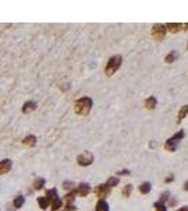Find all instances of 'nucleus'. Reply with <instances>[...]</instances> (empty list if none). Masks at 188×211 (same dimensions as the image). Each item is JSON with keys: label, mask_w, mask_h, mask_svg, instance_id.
I'll return each instance as SVG.
<instances>
[{"label": "nucleus", "mask_w": 188, "mask_h": 211, "mask_svg": "<svg viewBox=\"0 0 188 211\" xmlns=\"http://www.w3.org/2000/svg\"><path fill=\"white\" fill-rule=\"evenodd\" d=\"M38 204L42 210H45L48 207V204H49V200H48L47 197H38Z\"/></svg>", "instance_id": "12"}, {"label": "nucleus", "mask_w": 188, "mask_h": 211, "mask_svg": "<svg viewBox=\"0 0 188 211\" xmlns=\"http://www.w3.org/2000/svg\"><path fill=\"white\" fill-rule=\"evenodd\" d=\"M61 205H62V201L59 200V198H56L52 201V210H58V208H61Z\"/></svg>", "instance_id": "19"}, {"label": "nucleus", "mask_w": 188, "mask_h": 211, "mask_svg": "<svg viewBox=\"0 0 188 211\" xmlns=\"http://www.w3.org/2000/svg\"><path fill=\"white\" fill-rule=\"evenodd\" d=\"M167 27H171V28H170V30H171V31H178V30H180V28H178V27H181L180 24H169L167 25Z\"/></svg>", "instance_id": "25"}, {"label": "nucleus", "mask_w": 188, "mask_h": 211, "mask_svg": "<svg viewBox=\"0 0 188 211\" xmlns=\"http://www.w3.org/2000/svg\"><path fill=\"white\" fill-rule=\"evenodd\" d=\"M155 208H156L157 211H166V207L163 203H156L155 204Z\"/></svg>", "instance_id": "23"}, {"label": "nucleus", "mask_w": 188, "mask_h": 211, "mask_svg": "<svg viewBox=\"0 0 188 211\" xmlns=\"http://www.w3.org/2000/svg\"><path fill=\"white\" fill-rule=\"evenodd\" d=\"M24 201H25V198H24L23 196H18V197H16V198H14L13 204H14V207H16V208H20V207L24 204Z\"/></svg>", "instance_id": "13"}, {"label": "nucleus", "mask_w": 188, "mask_h": 211, "mask_svg": "<svg viewBox=\"0 0 188 211\" xmlns=\"http://www.w3.org/2000/svg\"><path fill=\"white\" fill-rule=\"evenodd\" d=\"M188 113V106H185L184 108H181V111H180V114H178V121H181L184 117H185V114Z\"/></svg>", "instance_id": "18"}, {"label": "nucleus", "mask_w": 188, "mask_h": 211, "mask_svg": "<svg viewBox=\"0 0 188 211\" xmlns=\"http://www.w3.org/2000/svg\"><path fill=\"white\" fill-rule=\"evenodd\" d=\"M95 193H97V196H98V197H105V196L110 193V189H108V186H107V184H101L100 187H97V189H95Z\"/></svg>", "instance_id": "8"}, {"label": "nucleus", "mask_w": 188, "mask_h": 211, "mask_svg": "<svg viewBox=\"0 0 188 211\" xmlns=\"http://www.w3.org/2000/svg\"><path fill=\"white\" fill-rule=\"evenodd\" d=\"M47 198L48 200H52V201L58 198V191H56V189H51V190H48Z\"/></svg>", "instance_id": "11"}, {"label": "nucleus", "mask_w": 188, "mask_h": 211, "mask_svg": "<svg viewBox=\"0 0 188 211\" xmlns=\"http://www.w3.org/2000/svg\"><path fill=\"white\" fill-rule=\"evenodd\" d=\"M177 57H178V55H177V52H171L170 55H167V58H166V62H169V64H170V62H171V61H174Z\"/></svg>", "instance_id": "21"}, {"label": "nucleus", "mask_w": 188, "mask_h": 211, "mask_svg": "<svg viewBox=\"0 0 188 211\" xmlns=\"http://www.w3.org/2000/svg\"><path fill=\"white\" fill-rule=\"evenodd\" d=\"M93 155L90 154V152H83L81 155H79L77 156V162L79 165H81V166H88V165H91L93 163Z\"/></svg>", "instance_id": "3"}, {"label": "nucleus", "mask_w": 188, "mask_h": 211, "mask_svg": "<svg viewBox=\"0 0 188 211\" xmlns=\"http://www.w3.org/2000/svg\"><path fill=\"white\" fill-rule=\"evenodd\" d=\"M178 211H188V207H182V208H180Z\"/></svg>", "instance_id": "29"}, {"label": "nucleus", "mask_w": 188, "mask_h": 211, "mask_svg": "<svg viewBox=\"0 0 188 211\" xmlns=\"http://www.w3.org/2000/svg\"><path fill=\"white\" fill-rule=\"evenodd\" d=\"M182 135H184V132L181 131V132H178L177 135H174L173 138H170L169 141H167V145H166V148H167V149H170V151H174V149H175V144L178 142V139L182 138Z\"/></svg>", "instance_id": "4"}, {"label": "nucleus", "mask_w": 188, "mask_h": 211, "mask_svg": "<svg viewBox=\"0 0 188 211\" xmlns=\"http://www.w3.org/2000/svg\"><path fill=\"white\" fill-rule=\"evenodd\" d=\"M146 107L148 108H155L156 107V99L155 97H149L146 100Z\"/></svg>", "instance_id": "16"}, {"label": "nucleus", "mask_w": 188, "mask_h": 211, "mask_svg": "<svg viewBox=\"0 0 188 211\" xmlns=\"http://www.w3.org/2000/svg\"><path fill=\"white\" fill-rule=\"evenodd\" d=\"M139 190H141V193L146 194L148 191H150V183H143V184L139 187Z\"/></svg>", "instance_id": "17"}, {"label": "nucleus", "mask_w": 188, "mask_h": 211, "mask_svg": "<svg viewBox=\"0 0 188 211\" xmlns=\"http://www.w3.org/2000/svg\"><path fill=\"white\" fill-rule=\"evenodd\" d=\"M97 211H108V204L105 203L104 200H100L97 203Z\"/></svg>", "instance_id": "14"}, {"label": "nucleus", "mask_w": 188, "mask_h": 211, "mask_svg": "<svg viewBox=\"0 0 188 211\" xmlns=\"http://www.w3.org/2000/svg\"><path fill=\"white\" fill-rule=\"evenodd\" d=\"M91 104H93V101H91V99L88 97H81L77 101H76V104H75V110H76V113L77 114H87L90 111V108H91Z\"/></svg>", "instance_id": "1"}, {"label": "nucleus", "mask_w": 188, "mask_h": 211, "mask_svg": "<svg viewBox=\"0 0 188 211\" xmlns=\"http://www.w3.org/2000/svg\"><path fill=\"white\" fill-rule=\"evenodd\" d=\"M119 65H121V57H119V55H117V57H112L110 61H108V65H107V69H105L107 75H108V76H111V75H112V73H114L118 68H119Z\"/></svg>", "instance_id": "2"}, {"label": "nucleus", "mask_w": 188, "mask_h": 211, "mask_svg": "<svg viewBox=\"0 0 188 211\" xmlns=\"http://www.w3.org/2000/svg\"><path fill=\"white\" fill-rule=\"evenodd\" d=\"M77 193L81 196V197H86V196L90 193V186H88L87 183H80L77 187Z\"/></svg>", "instance_id": "7"}, {"label": "nucleus", "mask_w": 188, "mask_h": 211, "mask_svg": "<svg viewBox=\"0 0 188 211\" xmlns=\"http://www.w3.org/2000/svg\"><path fill=\"white\" fill-rule=\"evenodd\" d=\"M167 196H169V191H166L164 194H163V197H162V200H166V198H167Z\"/></svg>", "instance_id": "27"}, {"label": "nucleus", "mask_w": 188, "mask_h": 211, "mask_svg": "<svg viewBox=\"0 0 188 211\" xmlns=\"http://www.w3.org/2000/svg\"><path fill=\"white\" fill-rule=\"evenodd\" d=\"M117 184H118V179L117 177H111V179H108V182H107V186L108 187L117 186Z\"/></svg>", "instance_id": "20"}, {"label": "nucleus", "mask_w": 188, "mask_h": 211, "mask_svg": "<svg viewBox=\"0 0 188 211\" xmlns=\"http://www.w3.org/2000/svg\"><path fill=\"white\" fill-rule=\"evenodd\" d=\"M131 191H132V186H131V184H128V186L124 189V191H122V193H124V196H129V193H131Z\"/></svg>", "instance_id": "24"}, {"label": "nucleus", "mask_w": 188, "mask_h": 211, "mask_svg": "<svg viewBox=\"0 0 188 211\" xmlns=\"http://www.w3.org/2000/svg\"><path fill=\"white\" fill-rule=\"evenodd\" d=\"M35 108H37V103H34V101H27V103L23 106V113L28 114V113H31V111H34Z\"/></svg>", "instance_id": "9"}, {"label": "nucleus", "mask_w": 188, "mask_h": 211, "mask_svg": "<svg viewBox=\"0 0 188 211\" xmlns=\"http://www.w3.org/2000/svg\"><path fill=\"white\" fill-rule=\"evenodd\" d=\"M66 204H70L73 203V200H75V193H69V194H66Z\"/></svg>", "instance_id": "22"}, {"label": "nucleus", "mask_w": 188, "mask_h": 211, "mask_svg": "<svg viewBox=\"0 0 188 211\" xmlns=\"http://www.w3.org/2000/svg\"><path fill=\"white\" fill-rule=\"evenodd\" d=\"M173 179H174V177H173V176H169V177H167V179H166V182H171V180H173Z\"/></svg>", "instance_id": "28"}, {"label": "nucleus", "mask_w": 188, "mask_h": 211, "mask_svg": "<svg viewBox=\"0 0 188 211\" xmlns=\"http://www.w3.org/2000/svg\"><path fill=\"white\" fill-rule=\"evenodd\" d=\"M23 144L25 146H34L35 144H37V138H35L34 135H28V137L23 141Z\"/></svg>", "instance_id": "10"}, {"label": "nucleus", "mask_w": 188, "mask_h": 211, "mask_svg": "<svg viewBox=\"0 0 188 211\" xmlns=\"http://www.w3.org/2000/svg\"><path fill=\"white\" fill-rule=\"evenodd\" d=\"M63 187H65L66 190H68V189H72V187H73V183H70V182H65V183H63Z\"/></svg>", "instance_id": "26"}, {"label": "nucleus", "mask_w": 188, "mask_h": 211, "mask_svg": "<svg viewBox=\"0 0 188 211\" xmlns=\"http://www.w3.org/2000/svg\"><path fill=\"white\" fill-rule=\"evenodd\" d=\"M10 169H11V161L4 159V161H1V162H0V175L7 173Z\"/></svg>", "instance_id": "6"}, {"label": "nucleus", "mask_w": 188, "mask_h": 211, "mask_svg": "<svg viewBox=\"0 0 188 211\" xmlns=\"http://www.w3.org/2000/svg\"><path fill=\"white\" fill-rule=\"evenodd\" d=\"M45 184V179L39 177L37 179L35 182H34V187H35V190H39V189H42V186Z\"/></svg>", "instance_id": "15"}, {"label": "nucleus", "mask_w": 188, "mask_h": 211, "mask_svg": "<svg viewBox=\"0 0 188 211\" xmlns=\"http://www.w3.org/2000/svg\"><path fill=\"white\" fill-rule=\"evenodd\" d=\"M184 189H185V190H188V182L185 183V186H184Z\"/></svg>", "instance_id": "30"}, {"label": "nucleus", "mask_w": 188, "mask_h": 211, "mask_svg": "<svg viewBox=\"0 0 188 211\" xmlns=\"http://www.w3.org/2000/svg\"><path fill=\"white\" fill-rule=\"evenodd\" d=\"M164 33H166V27H164V25H155V28H153V31H152L153 37H155V38H157V40H160V38L164 35Z\"/></svg>", "instance_id": "5"}]
</instances>
